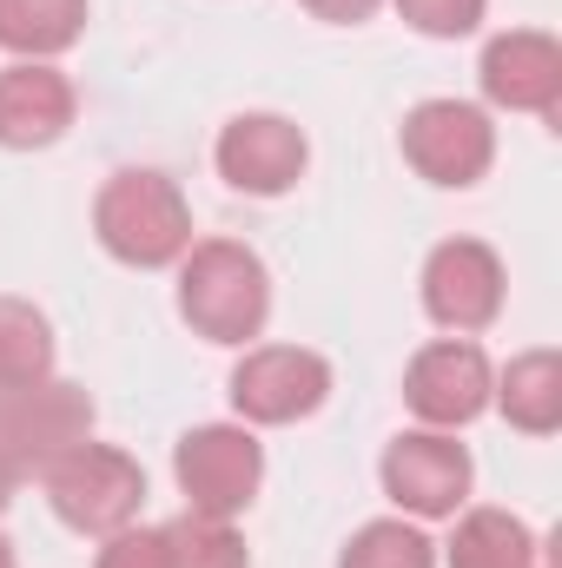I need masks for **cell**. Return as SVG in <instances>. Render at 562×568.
Returning <instances> with one entry per match:
<instances>
[{"instance_id":"19","label":"cell","mask_w":562,"mask_h":568,"mask_svg":"<svg viewBox=\"0 0 562 568\" xmlns=\"http://www.w3.org/2000/svg\"><path fill=\"white\" fill-rule=\"evenodd\" d=\"M165 542H172V568H252V549L232 523H212V516H179L165 523Z\"/></svg>"},{"instance_id":"21","label":"cell","mask_w":562,"mask_h":568,"mask_svg":"<svg viewBox=\"0 0 562 568\" xmlns=\"http://www.w3.org/2000/svg\"><path fill=\"white\" fill-rule=\"evenodd\" d=\"M93 568H172V542H165V529H120V536H107Z\"/></svg>"},{"instance_id":"22","label":"cell","mask_w":562,"mask_h":568,"mask_svg":"<svg viewBox=\"0 0 562 568\" xmlns=\"http://www.w3.org/2000/svg\"><path fill=\"white\" fill-rule=\"evenodd\" d=\"M298 7L318 13V20H331V27H358V20L378 13V0H298Z\"/></svg>"},{"instance_id":"7","label":"cell","mask_w":562,"mask_h":568,"mask_svg":"<svg viewBox=\"0 0 562 568\" xmlns=\"http://www.w3.org/2000/svg\"><path fill=\"white\" fill-rule=\"evenodd\" d=\"M378 476H384V496H391L404 516L443 523V516H456V509L470 503L476 463H470V449H463L450 429H404V436L384 449Z\"/></svg>"},{"instance_id":"9","label":"cell","mask_w":562,"mask_h":568,"mask_svg":"<svg viewBox=\"0 0 562 568\" xmlns=\"http://www.w3.org/2000/svg\"><path fill=\"white\" fill-rule=\"evenodd\" d=\"M490 357L470 337H436L423 344L404 371V404L423 429H463L490 410Z\"/></svg>"},{"instance_id":"23","label":"cell","mask_w":562,"mask_h":568,"mask_svg":"<svg viewBox=\"0 0 562 568\" xmlns=\"http://www.w3.org/2000/svg\"><path fill=\"white\" fill-rule=\"evenodd\" d=\"M13 489H20V476H13V463L0 456V509H7V496H13Z\"/></svg>"},{"instance_id":"24","label":"cell","mask_w":562,"mask_h":568,"mask_svg":"<svg viewBox=\"0 0 562 568\" xmlns=\"http://www.w3.org/2000/svg\"><path fill=\"white\" fill-rule=\"evenodd\" d=\"M0 568H13V542L7 536H0Z\"/></svg>"},{"instance_id":"13","label":"cell","mask_w":562,"mask_h":568,"mask_svg":"<svg viewBox=\"0 0 562 568\" xmlns=\"http://www.w3.org/2000/svg\"><path fill=\"white\" fill-rule=\"evenodd\" d=\"M73 80L53 60H13L0 67V145L7 152H40L67 140L73 126Z\"/></svg>"},{"instance_id":"15","label":"cell","mask_w":562,"mask_h":568,"mask_svg":"<svg viewBox=\"0 0 562 568\" xmlns=\"http://www.w3.org/2000/svg\"><path fill=\"white\" fill-rule=\"evenodd\" d=\"M87 33V0H0V47L13 60H60Z\"/></svg>"},{"instance_id":"8","label":"cell","mask_w":562,"mask_h":568,"mask_svg":"<svg viewBox=\"0 0 562 568\" xmlns=\"http://www.w3.org/2000/svg\"><path fill=\"white\" fill-rule=\"evenodd\" d=\"M331 397V364L304 344H252L232 371V410L259 429L311 417Z\"/></svg>"},{"instance_id":"5","label":"cell","mask_w":562,"mask_h":568,"mask_svg":"<svg viewBox=\"0 0 562 568\" xmlns=\"http://www.w3.org/2000/svg\"><path fill=\"white\" fill-rule=\"evenodd\" d=\"M398 145H404V165L443 185V192H470L490 165H496V126L483 106L470 100H423L404 113L398 126Z\"/></svg>"},{"instance_id":"4","label":"cell","mask_w":562,"mask_h":568,"mask_svg":"<svg viewBox=\"0 0 562 568\" xmlns=\"http://www.w3.org/2000/svg\"><path fill=\"white\" fill-rule=\"evenodd\" d=\"M172 476H179V496L192 516H212V523H232L259 503V483H265V443L245 424H199L179 436L172 449Z\"/></svg>"},{"instance_id":"18","label":"cell","mask_w":562,"mask_h":568,"mask_svg":"<svg viewBox=\"0 0 562 568\" xmlns=\"http://www.w3.org/2000/svg\"><path fill=\"white\" fill-rule=\"evenodd\" d=\"M338 568H436V542L423 536L418 523L384 516V523H364V529L344 542Z\"/></svg>"},{"instance_id":"10","label":"cell","mask_w":562,"mask_h":568,"mask_svg":"<svg viewBox=\"0 0 562 568\" xmlns=\"http://www.w3.org/2000/svg\"><path fill=\"white\" fill-rule=\"evenodd\" d=\"M423 311L456 337L490 331L503 317V258L483 239H443L423 258Z\"/></svg>"},{"instance_id":"20","label":"cell","mask_w":562,"mask_h":568,"mask_svg":"<svg viewBox=\"0 0 562 568\" xmlns=\"http://www.w3.org/2000/svg\"><path fill=\"white\" fill-rule=\"evenodd\" d=\"M483 7L490 0H398L404 27H418L423 40H463V33H476Z\"/></svg>"},{"instance_id":"11","label":"cell","mask_w":562,"mask_h":568,"mask_svg":"<svg viewBox=\"0 0 562 568\" xmlns=\"http://www.w3.org/2000/svg\"><path fill=\"white\" fill-rule=\"evenodd\" d=\"M212 159H219V179L232 192H245V199H284L304 179V165H311V140L284 113H239V120H225Z\"/></svg>"},{"instance_id":"16","label":"cell","mask_w":562,"mask_h":568,"mask_svg":"<svg viewBox=\"0 0 562 568\" xmlns=\"http://www.w3.org/2000/svg\"><path fill=\"white\" fill-rule=\"evenodd\" d=\"M450 568H536V529L510 509H470L450 536Z\"/></svg>"},{"instance_id":"1","label":"cell","mask_w":562,"mask_h":568,"mask_svg":"<svg viewBox=\"0 0 562 568\" xmlns=\"http://www.w3.org/2000/svg\"><path fill=\"white\" fill-rule=\"evenodd\" d=\"M179 317L205 344H252L272 317V272L239 239H192L179 258Z\"/></svg>"},{"instance_id":"17","label":"cell","mask_w":562,"mask_h":568,"mask_svg":"<svg viewBox=\"0 0 562 568\" xmlns=\"http://www.w3.org/2000/svg\"><path fill=\"white\" fill-rule=\"evenodd\" d=\"M53 377V324L27 297H0V390Z\"/></svg>"},{"instance_id":"14","label":"cell","mask_w":562,"mask_h":568,"mask_svg":"<svg viewBox=\"0 0 562 568\" xmlns=\"http://www.w3.org/2000/svg\"><path fill=\"white\" fill-rule=\"evenodd\" d=\"M490 404L503 410V424L523 436H556L562 429V357L556 351H523L503 364V377H490Z\"/></svg>"},{"instance_id":"6","label":"cell","mask_w":562,"mask_h":568,"mask_svg":"<svg viewBox=\"0 0 562 568\" xmlns=\"http://www.w3.org/2000/svg\"><path fill=\"white\" fill-rule=\"evenodd\" d=\"M87 436H93V397L80 384L40 377L20 390H0V456L13 463V476H40L53 456H67Z\"/></svg>"},{"instance_id":"2","label":"cell","mask_w":562,"mask_h":568,"mask_svg":"<svg viewBox=\"0 0 562 568\" xmlns=\"http://www.w3.org/2000/svg\"><path fill=\"white\" fill-rule=\"evenodd\" d=\"M93 239L107 245V258L133 272H165L192 252V205L165 172L127 165L93 199Z\"/></svg>"},{"instance_id":"12","label":"cell","mask_w":562,"mask_h":568,"mask_svg":"<svg viewBox=\"0 0 562 568\" xmlns=\"http://www.w3.org/2000/svg\"><path fill=\"white\" fill-rule=\"evenodd\" d=\"M476 87L490 106L503 113H536V120H556L562 106V47L556 33L543 27H510L483 47L476 60Z\"/></svg>"},{"instance_id":"3","label":"cell","mask_w":562,"mask_h":568,"mask_svg":"<svg viewBox=\"0 0 562 568\" xmlns=\"http://www.w3.org/2000/svg\"><path fill=\"white\" fill-rule=\"evenodd\" d=\"M40 483H47V509L73 529V536H120V529H133L145 509V469L127 456V449H113V443H73L67 456H53L47 469H40Z\"/></svg>"}]
</instances>
